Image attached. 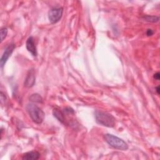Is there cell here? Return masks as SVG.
Here are the masks:
<instances>
[{
    "label": "cell",
    "mask_w": 160,
    "mask_h": 160,
    "mask_svg": "<svg viewBox=\"0 0 160 160\" xmlns=\"http://www.w3.org/2000/svg\"><path fill=\"white\" fill-rule=\"evenodd\" d=\"M40 157V154L39 152L36 151H32L26 152L23 154L22 159L24 160H36Z\"/></svg>",
    "instance_id": "8"
},
{
    "label": "cell",
    "mask_w": 160,
    "mask_h": 160,
    "mask_svg": "<svg viewBox=\"0 0 160 160\" xmlns=\"http://www.w3.org/2000/svg\"><path fill=\"white\" fill-rule=\"evenodd\" d=\"M29 99L31 101H32L33 102H42V97L38 93L32 94L30 96Z\"/></svg>",
    "instance_id": "11"
},
{
    "label": "cell",
    "mask_w": 160,
    "mask_h": 160,
    "mask_svg": "<svg viewBox=\"0 0 160 160\" xmlns=\"http://www.w3.org/2000/svg\"><path fill=\"white\" fill-rule=\"evenodd\" d=\"M52 114L53 116L61 123H64V114L62 113V112L61 111H60L58 109H54V110L52 111Z\"/></svg>",
    "instance_id": "9"
},
{
    "label": "cell",
    "mask_w": 160,
    "mask_h": 160,
    "mask_svg": "<svg viewBox=\"0 0 160 160\" xmlns=\"http://www.w3.org/2000/svg\"><path fill=\"white\" fill-rule=\"evenodd\" d=\"M156 92L158 93V94H159V86H157L156 88Z\"/></svg>",
    "instance_id": "15"
},
{
    "label": "cell",
    "mask_w": 160,
    "mask_h": 160,
    "mask_svg": "<svg viewBox=\"0 0 160 160\" xmlns=\"http://www.w3.org/2000/svg\"><path fill=\"white\" fill-rule=\"evenodd\" d=\"M0 34H1V41L2 42L4 38L6 37L7 36V34H8V29L6 28H3L1 29V32H0Z\"/></svg>",
    "instance_id": "12"
},
{
    "label": "cell",
    "mask_w": 160,
    "mask_h": 160,
    "mask_svg": "<svg viewBox=\"0 0 160 160\" xmlns=\"http://www.w3.org/2000/svg\"><path fill=\"white\" fill-rule=\"evenodd\" d=\"M142 19L147 22H157L159 21V17L156 16H149V15H146L142 17Z\"/></svg>",
    "instance_id": "10"
},
{
    "label": "cell",
    "mask_w": 160,
    "mask_h": 160,
    "mask_svg": "<svg viewBox=\"0 0 160 160\" xmlns=\"http://www.w3.org/2000/svg\"><path fill=\"white\" fill-rule=\"evenodd\" d=\"M36 81V75L34 69L29 70L24 80V86L27 88H31L34 86Z\"/></svg>",
    "instance_id": "6"
},
{
    "label": "cell",
    "mask_w": 160,
    "mask_h": 160,
    "mask_svg": "<svg viewBox=\"0 0 160 160\" xmlns=\"http://www.w3.org/2000/svg\"><path fill=\"white\" fill-rule=\"evenodd\" d=\"M14 48H15V45L13 43L9 44L6 48L5 51H4L2 57L1 58V60H0V63H1V68H2L4 66V65L6 62L7 60L8 59V58L11 56V55L12 53Z\"/></svg>",
    "instance_id": "5"
},
{
    "label": "cell",
    "mask_w": 160,
    "mask_h": 160,
    "mask_svg": "<svg viewBox=\"0 0 160 160\" xmlns=\"http://www.w3.org/2000/svg\"><path fill=\"white\" fill-rule=\"evenodd\" d=\"M153 33H154V32H153V31H152V29H148L147 30L146 34H147L148 36H152V35L153 34Z\"/></svg>",
    "instance_id": "13"
},
{
    "label": "cell",
    "mask_w": 160,
    "mask_h": 160,
    "mask_svg": "<svg viewBox=\"0 0 160 160\" xmlns=\"http://www.w3.org/2000/svg\"><path fill=\"white\" fill-rule=\"evenodd\" d=\"M26 111L32 121L36 124H41L45 116L44 112L34 104H28L26 107Z\"/></svg>",
    "instance_id": "2"
},
{
    "label": "cell",
    "mask_w": 160,
    "mask_h": 160,
    "mask_svg": "<svg viewBox=\"0 0 160 160\" xmlns=\"http://www.w3.org/2000/svg\"><path fill=\"white\" fill-rule=\"evenodd\" d=\"M26 49H28V51L33 56H37V49H36V44H35L33 37L31 36V37L28 38V39L26 41Z\"/></svg>",
    "instance_id": "7"
},
{
    "label": "cell",
    "mask_w": 160,
    "mask_h": 160,
    "mask_svg": "<svg viewBox=\"0 0 160 160\" xmlns=\"http://www.w3.org/2000/svg\"><path fill=\"white\" fill-rule=\"evenodd\" d=\"M106 142L111 147L122 151L128 149V144L122 139L111 134H106L104 136Z\"/></svg>",
    "instance_id": "3"
},
{
    "label": "cell",
    "mask_w": 160,
    "mask_h": 160,
    "mask_svg": "<svg viewBox=\"0 0 160 160\" xmlns=\"http://www.w3.org/2000/svg\"><path fill=\"white\" fill-rule=\"evenodd\" d=\"M63 9L62 8H53L48 12V19L51 24L57 23L62 18Z\"/></svg>",
    "instance_id": "4"
},
{
    "label": "cell",
    "mask_w": 160,
    "mask_h": 160,
    "mask_svg": "<svg viewBox=\"0 0 160 160\" xmlns=\"http://www.w3.org/2000/svg\"><path fill=\"white\" fill-rule=\"evenodd\" d=\"M154 78L156 80H159V72H156L154 74Z\"/></svg>",
    "instance_id": "14"
},
{
    "label": "cell",
    "mask_w": 160,
    "mask_h": 160,
    "mask_svg": "<svg viewBox=\"0 0 160 160\" xmlns=\"http://www.w3.org/2000/svg\"><path fill=\"white\" fill-rule=\"evenodd\" d=\"M95 119L98 124L108 127L112 128L115 126V118L106 112L97 110L95 111Z\"/></svg>",
    "instance_id": "1"
}]
</instances>
